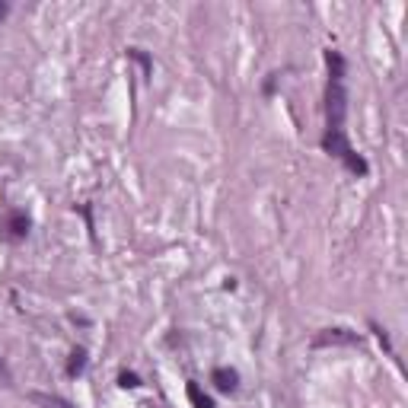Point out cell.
I'll return each instance as SVG.
<instances>
[{"label": "cell", "instance_id": "3", "mask_svg": "<svg viewBox=\"0 0 408 408\" xmlns=\"http://www.w3.org/2000/svg\"><path fill=\"white\" fill-rule=\"evenodd\" d=\"M29 402L39 408H77L70 405L67 399H61V396H48V392H29Z\"/></svg>", "mask_w": 408, "mask_h": 408}, {"label": "cell", "instance_id": "2", "mask_svg": "<svg viewBox=\"0 0 408 408\" xmlns=\"http://www.w3.org/2000/svg\"><path fill=\"white\" fill-rule=\"evenodd\" d=\"M211 383L220 392H233L236 386H240V373H236L233 367H217L214 373H211Z\"/></svg>", "mask_w": 408, "mask_h": 408}, {"label": "cell", "instance_id": "1", "mask_svg": "<svg viewBox=\"0 0 408 408\" xmlns=\"http://www.w3.org/2000/svg\"><path fill=\"white\" fill-rule=\"evenodd\" d=\"M316 348H338V344H360L358 332H348V329H322V332L313 338Z\"/></svg>", "mask_w": 408, "mask_h": 408}, {"label": "cell", "instance_id": "6", "mask_svg": "<svg viewBox=\"0 0 408 408\" xmlns=\"http://www.w3.org/2000/svg\"><path fill=\"white\" fill-rule=\"evenodd\" d=\"M84 364H86V354L84 351H74V354H70V364H67V373L77 376L80 370H84Z\"/></svg>", "mask_w": 408, "mask_h": 408}, {"label": "cell", "instance_id": "4", "mask_svg": "<svg viewBox=\"0 0 408 408\" xmlns=\"http://www.w3.org/2000/svg\"><path fill=\"white\" fill-rule=\"evenodd\" d=\"M7 230L13 236H26V230H29V217H26L23 211H13V214H10V220H7Z\"/></svg>", "mask_w": 408, "mask_h": 408}, {"label": "cell", "instance_id": "8", "mask_svg": "<svg viewBox=\"0 0 408 408\" xmlns=\"http://www.w3.org/2000/svg\"><path fill=\"white\" fill-rule=\"evenodd\" d=\"M118 383L125 386V389H137L141 380H137V373H122V376H118Z\"/></svg>", "mask_w": 408, "mask_h": 408}, {"label": "cell", "instance_id": "7", "mask_svg": "<svg viewBox=\"0 0 408 408\" xmlns=\"http://www.w3.org/2000/svg\"><path fill=\"white\" fill-rule=\"evenodd\" d=\"M128 58H134V61H137V64H141L144 67V74H150V58H147V55H144V51H137V48H131V51H128Z\"/></svg>", "mask_w": 408, "mask_h": 408}, {"label": "cell", "instance_id": "10", "mask_svg": "<svg viewBox=\"0 0 408 408\" xmlns=\"http://www.w3.org/2000/svg\"><path fill=\"white\" fill-rule=\"evenodd\" d=\"M7 13H10V7H7V3H0V19L7 17Z\"/></svg>", "mask_w": 408, "mask_h": 408}, {"label": "cell", "instance_id": "5", "mask_svg": "<svg viewBox=\"0 0 408 408\" xmlns=\"http://www.w3.org/2000/svg\"><path fill=\"white\" fill-rule=\"evenodd\" d=\"M188 402H192L195 408H214V402H211V396H204L198 383H188Z\"/></svg>", "mask_w": 408, "mask_h": 408}, {"label": "cell", "instance_id": "9", "mask_svg": "<svg viewBox=\"0 0 408 408\" xmlns=\"http://www.w3.org/2000/svg\"><path fill=\"white\" fill-rule=\"evenodd\" d=\"M0 383H10V370H7V364L0 360Z\"/></svg>", "mask_w": 408, "mask_h": 408}]
</instances>
